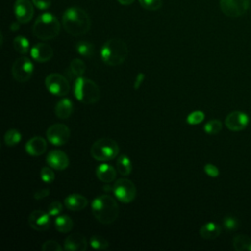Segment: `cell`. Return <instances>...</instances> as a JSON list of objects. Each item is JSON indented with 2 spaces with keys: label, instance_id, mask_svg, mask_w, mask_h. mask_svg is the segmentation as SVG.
I'll return each mask as SVG.
<instances>
[{
  "label": "cell",
  "instance_id": "cell-14",
  "mask_svg": "<svg viewBox=\"0 0 251 251\" xmlns=\"http://www.w3.org/2000/svg\"><path fill=\"white\" fill-rule=\"evenodd\" d=\"M14 12L17 21L22 24L28 23L33 17V7L29 0H16Z\"/></svg>",
  "mask_w": 251,
  "mask_h": 251
},
{
  "label": "cell",
  "instance_id": "cell-38",
  "mask_svg": "<svg viewBox=\"0 0 251 251\" xmlns=\"http://www.w3.org/2000/svg\"><path fill=\"white\" fill-rule=\"evenodd\" d=\"M204 172L209 176H212V177H216L219 176L220 172H219V169L213 165V164H206L204 166Z\"/></svg>",
  "mask_w": 251,
  "mask_h": 251
},
{
  "label": "cell",
  "instance_id": "cell-41",
  "mask_svg": "<svg viewBox=\"0 0 251 251\" xmlns=\"http://www.w3.org/2000/svg\"><path fill=\"white\" fill-rule=\"evenodd\" d=\"M144 77H145V75H144V74H142V73H139V74L137 75V76H136V78H135V80H134V84H133L134 89H138V88L141 86V84L143 83Z\"/></svg>",
  "mask_w": 251,
  "mask_h": 251
},
{
  "label": "cell",
  "instance_id": "cell-35",
  "mask_svg": "<svg viewBox=\"0 0 251 251\" xmlns=\"http://www.w3.org/2000/svg\"><path fill=\"white\" fill-rule=\"evenodd\" d=\"M223 226L227 230H234L239 226V221L231 216H227L223 220Z\"/></svg>",
  "mask_w": 251,
  "mask_h": 251
},
{
  "label": "cell",
  "instance_id": "cell-15",
  "mask_svg": "<svg viewBox=\"0 0 251 251\" xmlns=\"http://www.w3.org/2000/svg\"><path fill=\"white\" fill-rule=\"evenodd\" d=\"M46 162L52 169L57 171H62L68 168L69 166V158L67 154L61 150H51L46 157Z\"/></svg>",
  "mask_w": 251,
  "mask_h": 251
},
{
  "label": "cell",
  "instance_id": "cell-43",
  "mask_svg": "<svg viewBox=\"0 0 251 251\" xmlns=\"http://www.w3.org/2000/svg\"><path fill=\"white\" fill-rule=\"evenodd\" d=\"M134 0H118L121 5H130Z\"/></svg>",
  "mask_w": 251,
  "mask_h": 251
},
{
  "label": "cell",
  "instance_id": "cell-5",
  "mask_svg": "<svg viewBox=\"0 0 251 251\" xmlns=\"http://www.w3.org/2000/svg\"><path fill=\"white\" fill-rule=\"evenodd\" d=\"M75 98L83 104H95L100 99V89L91 79L82 76L76 77L74 87Z\"/></svg>",
  "mask_w": 251,
  "mask_h": 251
},
{
  "label": "cell",
  "instance_id": "cell-2",
  "mask_svg": "<svg viewBox=\"0 0 251 251\" xmlns=\"http://www.w3.org/2000/svg\"><path fill=\"white\" fill-rule=\"evenodd\" d=\"M91 211L94 218L103 225L114 223L119 216V205L110 195H99L91 202Z\"/></svg>",
  "mask_w": 251,
  "mask_h": 251
},
{
  "label": "cell",
  "instance_id": "cell-4",
  "mask_svg": "<svg viewBox=\"0 0 251 251\" xmlns=\"http://www.w3.org/2000/svg\"><path fill=\"white\" fill-rule=\"evenodd\" d=\"M61 29L59 20L50 13H44L37 17L35 20L32 32L33 34L42 40H50L55 38Z\"/></svg>",
  "mask_w": 251,
  "mask_h": 251
},
{
  "label": "cell",
  "instance_id": "cell-20",
  "mask_svg": "<svg viewBox=\"0 0 251 251\" xmlns=\"http://www.w3.org/2000/svg\"><path fill=\"white\" fill-rule=\"evenodd\" d=\"M95 174L99 180H101L102 182H107V183H110L113 180H115L116 176H117V172L114 169V167H112L111 165L106 164V163L100 164L96 168Z\"/></svg>",
  "mask_w": 251,
  "mask_h": 251
},
{
  "label": "cell",
  "instance_id": "cell-25",
  "mask_svg": "<svg viewBox=\"0 0 251 251\" xmlns=\"http://www.w3.org/2000/svg\"><path fill=\"white\" fill-rule=\"evenodd\" d=\"M233 248L236 251H251V238L247 235H236L232 240Z\"/></svg>",
  "mask_w": 251,
  "mask_h": 251
},
{
  "label": "cell",
  "instance_id": "cell-10",
  "mask_svg": "<svg viewBox=\"0 0 251 251\" xmlns=\"http://www.w3.org/2000/svg\"><path fill=\"white\" fill-rule=\"evenodd\" d=\"M250 0H220L222 12L230 18H238L249 9Z\"/></svg>",
  "mask_w": 251,
  "mask_h": 251
},
{
  "label": "cell",
  "instance_id": "cell-7",
  "mask_svg": "<svg viewBox=\"0 0 251 251\" xmlns=\"http://www.w3.org/2000/svg\"><path fill=\"white\" fill-rule=\"evenodd\" d=\"M113 192L119 201L127 204L134 200L136 196V187L131 180L120 178L114 183Z\"/></svg>",
  "mask_w": 251,
  "mask_h": 251
},
{
  "label": "cell",
  "instance_id": "cell-42",
  "mask_svg": "<svg viewBox=\"0 0 251 251\" xmlns=\"http://www.w3.org/2000/svg\"><path fill=\"white\" fill-rule=\"evenodd\" d=\"M20 22L18 21L17 23L15 22V23H13L12 25H11V30L12 31H15V30H18L19 28H20V24H19Z\"/></svg>",
  "mask_w": 251,
  "mask_h": 251
},
{
  "label": "cell",
  "instance_id": "cell-31",
  "mask_svg": "<svg viewBox=\"0 0 251 251\" xmlns=\"http://www.w3.org/2000/svg\"><path fill=\"white\" fill-rule=\"evenodd\" d=\"M223 127L222 122L219 120H211L204 126V130L208 134H217Z\"/></svg>",
  "mask_w": 251,
  "mask_h": 251
},
{
  "label": "cell",
  "instance_id": "cell-9",
  "mask_svg": "<svg viewBox=\"0 0 251 251\" xmlns=\"http://www.w3.org/2000/svg\"><path fill=\"white\" fill-rule=\"evenodd\" d=\"M45 86L53 95L64 96L70 91V83L66 77L60 74H50L45 78Z\"/></svg>",
  "mask_w": 251,
  "mask_h": 251
},
{
  "label": "cell",
  "instance_id": "cell-30",
  "mask_svg": "<svg viewBox=\"0 0 251 251\" xmlns=\"http://www.w3.org/2000/svg\"><path fill=\"white\" fill-rule=\"evenodd\" d=\"M90 246L93 248V249H96V250H105L109 247V241L100 236V235H92L90 237Z\"/></svg>",
  "mask_w": 251,
  "mask_h": 251
},
{
  "label": "cell",
  "instance_id": "cell-27",
  "mask_svg": "<svg viewBox=\"0 0 251 251\" xmlns=\"http://www.w3.org/2000/svg\"><path fill=\"white\" fill-rule=\"evenodd\" d=\"M85 70H86V66H85L84 62L80 59H74L70 63V67H69L70 75H72L75 77L82 76Z\"/></svg>",
  "mask_w": 251,
  "mask_h": 251
},
{
  "label": "cell",
  "instance_id": "cell-1",
  "mask_svg": "<svg viewBox=\"0 0 251 251\" xmlns=\"http://www.w3.org/2000/svg\"><path fill=\"white\" fill-rule=\"evenodd\" d=\"M64 29L73 36L85 34L91 25L90 18L81 8L72 7L67 9L62 16Z\"/></svg>",
  "mask_w": 251,
  "mask_h": 251
},
{
  "label": "cell",
  "instance_id": "cell-39",
  "mask_svg": "<svg viewBox=\"0 0 251 251\" xmlns=\"http://www.w3.org/2000/svg\"><path fill=\"white\" fill-rule=\"evenodd\" d=\"M32 4L39 10H46L51 6V0H32Z\"/></svg>",
  "mask_w": 251,
  "mask_h": 251
},
{
  "label": "cell",
  "instance_id": "cell-29",
  "mask_svg": "<svg viewBox=\"0 0 251 251\" xmlns=\"http://www.w3.org/2000/svg\"><path fill=\"white\" fill-rule=\"evenodd\" d=\"M13 45H14V48L15 50L20 53V54H26L29 50V42L28 40L22 36V35H19V36H16L13 40Z\"/></svg>",
  "mask_w": 251,
  "mask_h": 251
},
{
  "label": "cell",
  "instance_id": "cell-17",
  "mask_svg": "<svg viewBox=\"0 0 251 251\" xmlns=\"http://www.w3.org/2000/svg\"><path fill=\"white\" fill-rule=\"evenodd\" d=\"M64 248L68 251H84L87 248L86 238L79 233L71 234L65 239Z\"/></svg>",
  "mask_w": 251,
  "mask_h": 251
},
{
  "label": "cell",
  "instance_id": "cell-12",
  "mask_svg": "<svg viewBox=\"0 0 251 251\" xmlns=\"http://www.w3.org/2000/svg\"><path fill=\"white\" fill-rule=\"evenodd\" d=\"M248 115L241 111H233L229 113L225 120L226 126L232 131H239L244 129L248 126Z\"/></svg>",
  "mask_w": 251,
  "mask_h": 251
},
{
  "label": "cell",
  "instance_id": "cell-6",
  "mask_svg": "<svg viewBox=\"0 0 251 251\" xmlns=\"http://www.w3.org/2000/svg\"><path fill=\"white\" fill-rule=\"evenodd\" d=\"M90 154L96 161L106 162L115 159L119 154L118 143L111 138L97 139L90 148Z\"/></svg>",
  "mask_w": 251,
  "mask_h": 251
},
{
  "label": "cell",
  "instance_id": "cell-3",
  "mask_svg": "<svg viewBox=\"0 0 251 251\" xmlns=\"http://www.w3.org/2000/svg\"><path fill=\"white\" fill-rule=\"evenodd\" d=\"M127 46L120 38L108 39L102 46L100 54L102 61L108 66L122 65L127 57Z\"/></svg>",
  "mask_w": 251,
  "mask_h": 251
},
{
  "label": "cell",
  "instance_id": "cell-33",
  "mask_svg": "<svg viewBox=\"0 0 251 251\" xmlns=\"http://www.w3.org/2000/svg\"><path fill=\"white\" fill-rule=\"evenodd\" d=\"M204 118H205V114L202 111H194L187 116L186 122L189 125H198L204 120Z\"/></svg>",
  "mask_w": 251,
  "mask_h": 251
},
{
  "label": "cell",
  "instance_id": "cell-19",
  "mask_svg": "<svg viewBox=\"0 0 251 251\" xmlns=\"http://www.w3.org/2000/svg\"><path fill=\"white\" fill-rule=\"evenodd\" d=\"M64 204L68 210L81 211L87 206L88 201L83 195L78 193H73L65 198Z\"/></svg>",
  "mask_w": 251,
  "mask_h": 251
},
{
  "label": "cell",
  "instance_id": "cell-34",
  "mask_svg": "<svg viewBox=\"0 0 251 251\" xmlns=\"http://www.w3.org/2000/svg\"><path fill=\"white\" fill-rule=\"evenodd\" d=\"M40 177L46 183H51L55 179V174L51 167H43L40 171Z\"/></svg>",
  "mask_w": 251,
  "mask_h": 251
},
{
  "label": "cell",
  "instance_id": "cell-26",
  "mask_svg": "<svg viewBox=\"0 0 251 251\" xmlns=\"http://www.w3.org/2000/svg\"><path fill=\"white\" fill-rule=\"evenodd\" d=\"M75 50L82 57L90 58L93 55V53H94V46L89 41L80 40V41L76 42Z\"/></svg>",
  "mask_w": 251,
  "mask_h": 251
},
{
  "label": "cell",
  "instance_id": "cell-21",
  "mask_svg": "<svg viewBox=\"0 0 251 251\" xmlns=\"http://www.w3.org/2000/svg\"><path fill=\"white\" fill-rule=\"evenodd\" d=\"M73 111H74V104L72 100L69 98H63L60 101H58L54 109L55 115L62 120L68 119L73 114Z\"/></svg>",
  "mask_w": 251,
  "mask_h": 251
},
{
  "label": "cell",
  "instance_id": "cell-11",
  "mask_svg": "<svg viewBox=\"0 0 251 251\" xmlns=\"http://www.w3.org/2000/svg\"><path fill=\"white\" fill-rule=\"evenodd\" d=\"M46 136L50 143L56 146H61L69 141L71 131L66 125L54 124L47 128Z\"/></svg>",
  "mask_w": 251,
  "mask_h": 251
},
{
  "label": "cell",
  "instance_id": "cell-37",
  "mask_svg": "<svg viewBox=\"0 0 251 251\" xmlns=\"http://www.w3.org/2000/svg\"><path fill=\"white\" fill-rule=\"evenodd\" d=\"M63 210V205L60 201H53L48 206V214L50 216H58Z\"/></svg>",
  "mask_w": 251,
  "mask_h": 251
},
{
  "label": "cell",
  "instance_id": "cell-23",
  "mask_svg": "<svg viewBox=\"0 0 251 251\" xmlns=\"http://www.w3.org/2000/svg\"><path fill=\"white\" fill-rule=\"evenodd\" d=\"M54 225H55V228L59 232L67 233V232L72 230V228L74 226V222H73L72 218H70L69 216L61 215V216L56 218V220L54 222Z\"/></svg>",
  "mask_w": 251,
  "mask_h": 251
},
{
  "label": "cell",
  "instance_id": "cell-32",
  "mask_svg": "<svg viewBox=\"0 0 251 251\" xmlns=\"http://www.w3.org/2000/svg\"><path fill=\"white\" fill-rule=\"evenodd\" d=\"M140 6L148 11H156L162 7V0H138Z\"/></svg>",
  "mask_w": 251,
  "mask_h": 251
},
{
  "label": "cell",
  "instance_id": "cell-28",
  "mask_svg": "<svg viewBox=\"0 0 251 251\" xmlns=\"http://www.w3.org/2000/svg\"><path fill=\"white\" fill-rule=\"evenodd\" d=\"M22 139V134L18 129L11 128L6 131L4 135V141L7 146H15Z\"/></svg>",
  "mask_w": 251,
  "mask_h": 251
},
{
  "label": "cell",
  "instance_id": "cell-40",
  "mask_svg": "<svg viewBox=\"0 0 251 251\" xmlns=\"http://www.w3.org/2000/svg\"><path fill=\"white\" fill-rule=\"evenodd\" d=\"M49 193H50L49 189H47V188H42V189L36 191V192L34 193L33 197H34V199H36V200H40V199H43V198H45L46 196H48Z\"/></svg>",
  "mask_w": 251,
  "mask_h": 251
},
{
  "label": "cell",
  "instance_id": "cell-8",
  "mask_svg": "<svg viewBox=\"0 0 251 251\" xmlns=\"http://www.w3.org/2000/svg\"><path fill=\"white\" fill-rule=\"evenodd\" d=\"M33 73V64L27 57L18 58L12 66V75L19 82L27 81Z\"/></svg>",
  "mask_w": 251,
  "mask_h": 251
},
{
  "label": "cell",
  "instance_id": "cell-44",
  "mask_svg": "<svg viewBox=\"0 0 251 251\" xmlns=\"http://www.w3.org/2000/svg\"><path fill=\"white\" fill-rule=\"evenodd\" d=\"M103 189H104L105 191H107V192H110L111 190H113V186H111V185H109V184H106V185L103 186Z\"/></svg>",
  "mask_w": 251,
  "mask_h": 251
},
{
  "label": "cell",
  "instance_id": "cell-16",
  "mask_svg": "<svg viewBox=\"0 0 251 251\" xmlns=\"http://www.w3.org/2000/svg\"><path fill=\"white\" fill-rule=\"evenodd\" d=\"M31 57L39 63H45L53 57V49L47 43H36L30 50Z\"/></svg>",
  "mask_w": 251,
  "mask_h": 251
},
{
  "label": "cell",
  "instance_id": "cell-22",
  "mask_svg": "<svg viewBox=\"0 0 251 251\" xmlns=\"http://www.w3.org/2000/svg\"><path fill=\"white\" fill-rule=\"evenodd\" d=\"M221 231H222V228L218 224L209 222L200 227L199 233L201 237L205 239H215L221 234Z\"/></svg>",
  "mask_w": 251,
  "mask_h": 251
},
{
  "label": "cell",
  "instance_id": "cell-24",
  "mask_svg": "<svg viewBox=\"0 0 251 251\" xmlns=\"http://www.w3.org/2000/svg\"><path fill=\"white\" fill-rule=\"evenodd\" d=\"M117 170L122 176H128L132 171V164L126 155H120L117 160Z\"/></svg>",
  "mask_w": 251,
  "mask_h": 251
},
{
  "label": "cell",
  "instance_id": "cell-13",
  "mask_svg": "<svg viewBox=\"0 0 251 251\" xmlns=\"http://www.w3.org/2000/svg\"><path fill=\"white\" fill-rule=\"evenodd\" d=\"M51 224L50 215L41 210H34L28 216L29 226L37 231H45Z\"/></svg>",
  "mask_w": 251,
  "mask_h": 251
},
{
  "label": "cell",
  "instance_id": "cell-36",
  "mask_svg": "<svg viewBox=\"0 0 251 251\" xmlns=\"http://www.w3.org/2000/svg\"><path fill=\"white\" fill-rule=\"evenodd\" d=\"M42 251H61L62 246L55 240H47L41 246Z\"/></svg>",
  "mask_w": 251,
  "mask_h": 251
},
{
  "label": "cell",
  "instance_id": "cell-18",
  "mask_svg": "<svg viewBox=\"0 0 251 251\" xmlns=\"http://www.w3.org/2000/svg\"><path fill=\"white\" fill-rule=\"evenodd\" d=\"M47 149V142L41 136H34L25 143V151L30 156H40Z\"/></svg>",
  "mask_w": 251,
  "mask_h": 251
}]
</instances>
